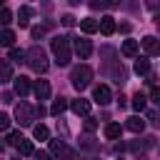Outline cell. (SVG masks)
<instances>
[{
    "label": "cell",
    "mask_w": 160,
    "mask_h": 160,
    "mask_svg": "<svg viewBox=\"0 0 160 160\" xmlns=\"http://www.w3.org/2000/svg\"><path fill=\"white\" fill-rule=\"evenodd\" d=\"M25 62H28V65H30V70H35V72H45V70H48V65H50V62H48L45 50H42V48H38V45H35V48H30V50L25 52Z\"/></svg>",
    "instance_id": "1"
},
{
    "label": "cell",
    "mask_w": 160,
    "mask_h": 160,
    "mask_svg": "<svg viewBox=\"0 0 160 160\" xmlns=\"http://www.w3.org/2000/svg\"><path fill=\"white\" fill-rule=\"evenodd\" d=\"M50 48H52V55H55V62H58L60 68L70 62V55H72V52H70V38H55Z\"/></svg>",
    "instance_id": "2"
},
{
    "label": "cell",
    "mask_w": 160,
    "mask_h": 160,
    "mask_svg": "<svg viewBox=\"0 0 160 160\" xmlns=\"http://www.w3.org/2000/svg\"><path fill=\"white\" fill-rule=\"evenodd\" d=\"M90 80H92V70H90V65H78V68H72V72H70V82H72L75 90H85V88L90 85Z\"/></svg>",
    "instance_id": "3"
},
{
    "label": "cell",
    "mask_w": 160,
    "mask_h": 160,
    "mask_svg": "<svg viewBox=\"0 0 160 160\" xmlns=\"http://www.w3.org/2000/svg\"><path fill=\"white\" fill-rule=\"evenodd\" d=\"M15 120L22 125V128H30L32 120H35V108L30 102H18L15 105Z\"/></svg>",
    "instance_id": "4"
},
{
    "label": "cell",
    "mask_w": 160,
    "mask_h": 160,
    "mask_svg": "<svg viewBox=\"0 0 160 160\" xmlns=\"http://www.w3.org/2000/svg\"><path fill=\"white\" fill-rule=\"evenodd\" d=\"M75 52L80 55V60H88V58L92 55V42H90V40H85V38L75 40Z\"/></svg>",
    "instance_id": "5"
},
{
    "label": "cell",
    "mask_w": 160,
    "mask_h": 160,
    "mask_svg": "<svg viewBox=\"0 0 160 160\" xmlns=\"http://www.w3.org/2000/svg\"><path fill=\"white\" fill-rule=\"evenodd\" d=\"M92 98H95V102H98V105H108V102L112 100V95H110V88H108V85H98V88L92 90Z\"/></svg>",
    "instance_id": "6"
},
{
    "label": "cell",
    "mask_w": 160,
    "mask_h": 160,
    "mask_svg": "<svg viewBox=\"0 0 160 160\" xmlns=\"http://www.w3.org/2000/svg\"><path fill=\"white\" fill-rule=\"evenodd\" d=\"M140 42H142V48H145L148 55H160V40L155 35H145Z\"/></svg>",
    "instance_id": "7"
},
{
    "label": "cell",
    "mask_w": 160,
    "mask_h": 160,
    "mask_svg": "<svg viewBox=\"0 0 160 160\" xmlns=\"http://www.w3.org/2000/svg\"><path fill=\"white\" fill-rule=\"evenodd\" d=\"M12 82H15V95H20V98H25V95L30 92V88H32V85H30V80H28L25 75H20V78H15Z\"/></svg>",
    "instance_id": "8"
},
{
    "label": "cell",
    "mask_w": 160,
    "mask_h": 160,
    "mask_svg": "<svg viewBox=\"0 0 160 160\" xmlns=\"http://www.w3.org/2000/svg\"><path fill=\"white\" fill-rule=\"evenodd\" d=\"M12 80V65H10V60H2L0 58V85L2 82H10Z\"/></svg>",
    "instance_id": "9"
},
{
    "label": "cell",
    "mask_w": 160,
    "mask_h": 160,
    "mask_svg": "<svg viewBox=\"0 0 160 160\" xmlns=\"http://www.w3.org/2000/svg\"><path fill=\"white\" fill-rule=\"evenodd\" d=\"M98 30H100L102 35H112V32H115V20H112L110 15H105V18L98 22Z\"/></svg>",
    "instance_id": "10"
},
{
    "label": "cell",
    "mask_w": 160,
    "mask_h": 160,
    "mask_svg": "<svg viewBox=\"0 0 160 160\" xmlns=\"http://www.w3.org/2000/svg\"><path fill=\"white\" fill-rule=\"evenodd\" d=\"M35 95H38V100H48L50 98V82L48 80H38L35 82Z\"/></svg>",
    "instance_id": "11"
},
{
    "label": "cell",
    "mask_w": 160,
    "mask_h": 160,
    "mask_svg": "<svg viewBox=\"0 0 160 160\" xmlns=\"http://www.w3.org/2000/svg\"><path fill=\"white\" fill-rule=\"evenodd\" d=\"M70 108H72L75 115H88V112H90V100H82V98H80V100H72Z\"/></svg>",
    "instance_id": "12"
},
{
    "label": "cell",
    "mask_w": 160,
    "mask_h": 160,
    "mask_svg": "<svg viewBox=\"0 0 160 160\" xmlns=\"http://www.w3.org/2000/svg\"><path fill=\"white\" fill-rule=\"evenodd\" d=\"M128 130H130V132H142V130H145V120H142L140 115L128 118Z\"/></svg>",
    "instance_id": "13"
},
{
    "label": "cell",
    "mask_w": 160,
    "mask_h": 160,
    "mask_svg": "<svg viewBox=\"0 0 160 160\" xmlns=\"http://www.w3.org/2000/svg\"><path fill=\"white\" fill-rule=\"evenodd\" d=\"M80 30H82L85 35H92V32H98V20H92V18H85V20H80Z\"/></svg>",
    "instance_id": "14"
},
{
    "label": "cell",
    "mask_w": 160,
    "mask_h": 160,
    "mask_svg": "<svg viewBox=\"0 0 160 160\" xmlns=\"http://www.w3.org/2000/svg\"><path fill=\"white\" fill-rule=\"evenodd\" d=\"M102 132H105V138H108V140H115V138H120V132H122V128H120L118 122H108Z\"/></svg>",
    "instance_id": "15"
},
{
    "label": "cell",
    "mask_w": 160,
    "mask_h": 160,
    "mask_svg": "<svg viewBox=\"0 0 160 160\" xmlns=\"http://www.w3.org/2000/svg\"><path fill=\"white\" fill-rule=\"evenodd\" d=\"M12 42H15V32H12L10 28H2V30H0V45L12 48Z\"/></svg>",
    "instance_id": "16"
},
{
    "label": "cell",
    "mask_w": 160,
    "mask_h": 160,
    "mask_svg": "<svg viewBox=\"0 0 160 160\" xmlns=\"http://www.w3.org/2000/svg\"><path fill=\"white\" fill-rule=\"evenodd\" d=\"M122 55L125 58H135L138 55V40H125L122 42Z\"/></svg>",
    "instance_id": "17"
},
{
    "label": "cell",
    "mask_w": 160,
    "mask_h": 160,
    "mask_svg": "<svg viewBox=\"0 0 160 160\" xmlns=\"http://www.w3.org/2000/svg\"><path fill=\"white\" fill-rule=\"evenodd\" d=\"M30 15H32V8H28V5H22V8H20V12H18V22H20V28H25V25H28V20H30Z\"/></svg>",
    "instance_id": "18"
},
{
    "label": "cell",
    "mask_w": 160,
    "mask_h": 160,
    "mask_svg": "<svg viewBox=\"0 0 160 160\" xmlns=\"http://www.w3.org/2000/svg\"><path fill=\"white\" fill-rule=\"evenodd\" d=\"M145 105H148L145 95H142V92H135V95H132V108H135L138 112H142V110H145Z\"/></svg>",
    "instance_id": "19"
},
{
    "label": "cell",
    "mask_w": 160,
    "mask_h": 160,
    "mask_svg": "<svg viewBox=\"0 0 160 160\" xmlns=\"http://www.w3.org/2000/svg\"><path fill=\"white\" fill-rule=\"evenodd\" d=\"M32 135H35V140H50V130L45 125H35L32 128Z\"/></svg>",
    "instance_id": "20"
},
{
    "label": "cell",
    "mask_w": 160,
    "mask_h": 160,
    "mask_svg": "<svg viewBox=\"0 0 160 160\" xmlns=\"http://www.w3.org/2000/svg\"><path fill=\"white\" fill-rule=\"evenodd\" d=\"M15 148L20 150V155H32V152H35V148H32V142H30V140H25V138H22V140H20V142H18Z\"/></svg>",
    "instance_id": "21"
},
{
    "label": "cell",
    "mask_w": 160,
    "mask_h": 160,
    "mask_svg": "<svg viewBox=\"0 0 160 160\" xmlns=\"http://www.w3.org/2000/svg\"><path fill=\"white\" fill-rule=\"evenodd\" d=\"M148 70H150V62H148V58H138V60H135V72H138V75H145Z\"/></svg>",
    "instance_id": "22"
},
{
    "label": "cell",
    "mask_w": 160,
    "mask_h": 160,
    "mask_svg": "<svg viewBox=\"0 0 160 160\" xmlns=\"http://www.w3.org/2000/svg\"><path fill=\"white\" fill-rule=\"evenodd\" d=\"M65 108H68V102H65V98H58V100L52 102V108H50V112H52V115H60V112H62Z\"/></svg>",
    "instance_id": "23"
},
{
    "label": "cell",
    "mask_w": 160,
    "mask_h": 160,
    "mask_svg": "<svg viewBox=\"0 0 160 160\" xmlns=\"http://www.w3.org/2000/svg\"><path fill=\"white\" fill-rule=\"evenodd\" d=\"M10 22H12V12H10L8 8H2V10H0V25H2V28H8Z\"/></svg>",
    "instance_id": "24"
},
{
    "label": "cell",
    "mask_w": 160,
    "mask_h": 160,
    "mask_svg": "<svg viewBox=\"0 0 160 160\" xmlns=\"http://www.w3.org/2000/svg\"><path fill=\"white\" fill-rule=\"evenodd\" d=\"M62 150H65V145L60 140H50V155H62Z\"/></svg>",
    "instance_id": "25"
},
{
    "label": "cell",
    "mask_w": 160,
    "mask_h": 160,
    "mask_svg": "<svg viewBox=\"0 0 160 160\" xmlns=\"http://www.w3.org/2000/svg\"><path fill=\"white\" fill-rule=\"evenodd\" d=\"M10 60H15V62H25V52L18 50V48H12V50H10Z\"/></svg>",
    "instance_id": "26"
},
{
    "label": "cell",
    "mask_w": 160,
    "mask_h": 160,
    "mask_svg": "<svg viewBox=\"0 0 160 160\" xmlns=\"http://www.w3.org/2000/svg\"><path fill=\"white\" fill-rule=\"evenodd\" d=\"M32 155H35V160H52V155H50V152H45V150H35Z\"/></svg>",
    "instance_id": "27"
},
{
    "label": "cell",
    "mask_w": 160,
    "mask_h": 160,
    "mask_svg": "<svg viewBox=\"0 0 160 160\" xmlns=\"http://www.w3.org/2000/svg\"><path fill=\"white\" fill-rule=\"evenodd\" d=\"M20 140H22V135H20V132H10V135H8V142H10V145H18Z\"/></svg>",
    "instance_id": "28"
},
{
    "label": "cell",
    "mask_w": 160,
    "mask_h": 160,
    "mask_svg": "<svg viewBox=\"0 0 160 160\" xmlns=\"http://www.w3.org/2000/svg\"><path fill=\"white\" fill-rule=\"evenodd\" d=\"M150 100H152V102H158V105H160V88H158V85H155V88H152V90H150Z\"/></svg>",
    "instance_id": "29"
},
{
    "label": "cell",
    "mask_w": 160,
    "mask_h": 160,
    "mask_svg": "<svg viewBox=\"0 0 160 160\" xmlns=\"http://www.w3.org/2000/svg\"><path fill=\"white\" fill-rule=\"evenodd\" d=\"M62 158H65V160H78V152L70 150V148H65V150H62Z\"/></svg>",
    "instance_id": "30"
},
{
    "label": "cell",
    "mask_w": 160,
    "mask_h": 160,
    "mask_svg": "<svg viewBox=\"0 0 160 160\" xmlns=\"http://www.w3.org/2000/svg\"><path fill=\"white\" fill-rule=\"evenodd\" d=\"M8 128H10V118L5 112H0V130H8Z\"/></svg>",
    "instance_id": "31"
},
{
    "label": "cell",
    "mask_w": 160,
    "mask_h": 160,
    "mask_svg": "<svg viewBox=\"0 0 160 160\" xmlns=\"http://www.w3.org/2000/svg\"><path fill=\"white\" fill-rule=\"evenodd\" d=\"M95 128H98V122H95V118H88V120H85V130H88V132H92Z\"/></svg>",
    "instance_id": "32"
},
{
    "label": "cell",
    "mask_w": 160,
    "mask_h": 160,
    "mask_svg": "<svg viewBox=\"0 0 160 160\" xmlns=\"http://www.w3.org/2000/svg\"><path fill=\"white\" fill-rule=\"evenodd\" d=\"M30 35L38 40V38H42V35H45V28H32V30H30Z\"/></svg>",
    "instance_id": "33"
},
{
    "label": "cell",
    "mask_w": 160,
    "mask_h": 160,
    "mask_svg": "<svg viewBox=\"0 0 160 160\" xmlns=\"http://www.w3.org/2000/svg\"><path fill=\"white\" fill-rule=\"evenodd\" d=\"M62 25H65V28L75 25V18H72V15H62Z\"/></svg>",
    "instance_id": "34"
},
{
    "label": "cell",
    "mask_w": 160,
    "mask_h": 160,
    "mask_svg": "<svg viewBox=\"0 0 160 160\" xmlns=\"http://www.w3.org/2000/svg\"><path fill=\"white\" fill-rule=\"evenodd\" d=\"M150 120H152V125L160 128V115H158V112H150Z\"/></svg>",
    "instance_id": "35"
},
{
    "label": "cell",
    "mask_w": 160,
    "mask_h": 160,
    "mask_svg": "<svg viewBox=\"0 0 160 160\" xmlns=\"http://www.w3.org/2000/svg\"><path fill=\"white\" fill-rule=\"evenodd\" d=\"M155 25H158V28H160V12H158V15H155Z\"/></svg>",
    "instance_id": "36"
},
{
    "label": "cell",
    "mask_w": 160,
    "mask_h": 160,
    "mask_svg": "<svg viewBox=\"0 0 160 160\" xmlns=\"http://www.w3.org/2000/svg\"><path fill=\"white\" fill-rule=\"evenodd\" d=\"M2 150H5V142H2V140H0V152H2Z\"/></svg>",
    "instance_id": "37"
}]
</instances>
